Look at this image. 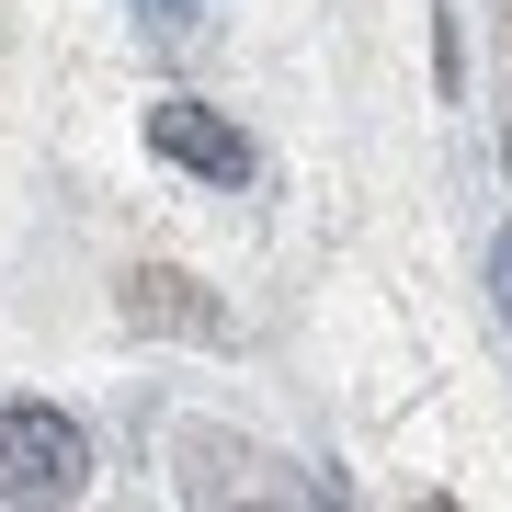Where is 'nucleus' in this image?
Instances as JSON below:
<instances>
[{"label": "nucleus", "instance_id": "1", "mask_svg": "<svg viewBox=\"0 0 512 512\" xmlns=\"http://www.w3.org/2000/svg\"><path fill=\"white\" fill-rule=\"evenodd\" d=\"M69 490H80V433L46 399H12L0 410V501H69Z\"/></svg>", "mask_w": 512, "mask_h": 512}, {"label": "nucleus", "instance_id": "2", "mask_svg": "<svg viewBox=\"0 0 512 512\" xmlns=\"http://www.w3.org/2000/svg\"><path fill=\"white\" fill-rule=\"evenodd\" d=\"M148 148L171 171H194V183H251V137L217 126L205 103H148Z\"/></svg>", "mask_w": 512, "mask_h": 512}]
</instances>
